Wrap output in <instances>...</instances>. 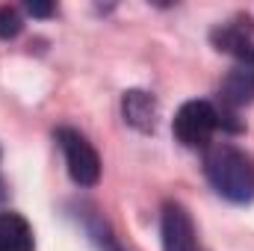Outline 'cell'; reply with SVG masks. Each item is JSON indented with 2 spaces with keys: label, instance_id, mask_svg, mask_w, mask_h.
Listing matches in <instances>:
<instances>
[{
  "label": "cell",
  "instance_id": "cell-1",
  "mask_svg": "<svg viewBox=\"0 0 254 251\" xmlns=\"http://www.w3.org/2000/svg\"><path fill=\"white\" fill-rule=\"evenodd\" d=\"M204 172L222 198L234 204H246L254 198V160L246 151L234 145H213L204 154Z\"/></svg>",
  "mask_w": 254,
  "mask_h": 251
},
{
  "label": "cell",
  "instance_id": "cell-8",
  "mask_svg": "<svg viewBox=\"0 0 254 251\" xmlns=\"http://www.w3.org/2000/svg\"><path fill=\"white\" fill-rule=\"evenodd\" d=\"M213 45L225 54H234L237 60L252 57L254 54V39L252 27H240V24H222L213 30Z\"/></svg>",
  "mask_w": 254,
  "mask_h": 251
},
{
  "label": "cell",
  "instance_id": "cell-11",
  "mask_svg": "<svg viewBox=\"0 0 254 251\" xmlns=\"http://www.w3.org/2000/svg\"><path fill=\"white\" fill-rule=\"evenodd\" d=\"M0 198H3V189H0Z\"/></svg>",
  "mask_w": 254,
  "mask_h": 251
},
{
  "label": "cell",
  "instance_id": "cell-5",
  "mask_svg": "<svg viewBox=\"0 0 254 251\" xmlns=\"http://www.w3.org/2000/svg\"><path fill=\"white\" fill-rule=\"evenodd\" d=\"M222 101L228 107H243L254 101V54L237 60L228 77L222 80Z\"/></svg>",
  "mask_w": 254,
  "mask_h": 251
},
{
  "label": "cell",
  "instance_id": "cell-4",
  "mask_svg": "<svg viewBox=\"0 0 254 251\" xmlns=\"http://www.w3.org/2000/svg\"><path fill=\"white\" fill-rule=\"evenodd\" d=\"M160 237H163V251H198L195 240V225H192L187 207L169 201L163 207L160 219Z\"/></svg>",
  "mask_w": 254,
  "mask_h": 251
},
{
  "label": "cell",
  "instance_id": "cell-10",
  "mask_svg": "<svg viewBox=\"0 0 254 251\" xmlns=\"http://www.w3.org/2000/svg\"><path fill=\"white\" fill-rule=\"evenodd\" d=\"M27 12H30V15L45 18V15H51V12H54V6H51V3H33V0H30V3H27Z\"/></svg>",
  "mask_w": 254,
  "mask_h": 251
},
{
  "label": "cell",
  "instance_id": "cell-7",
  "mask_svg": "<svg viewBox=\"0 0 254 251\" xmlns=\"http://www.w3.org/2000/svg\"><path fill=\"white\" fill-rule=\"evenodd\" d=\"M0 251H33V228L18 213H0Z\"/></svg>",
  "mask_w": 254,
  "mask_h": 251
},
{
  "label": "cell",
  "instance_id": "cell-9",
  "mask_svg": "<svg viewBox=\"0 0 254 251\" xmlns=\"http://www.w3.org/2000/svg\"><path fill=\"white\" fill-rule=\"evenodd\" d=\"M24 21L15 6H0V39H15L21 33Z\"/></svg>",
  "mask_w": 254,
  "mask_h": 251
},
{
  "label": "cell",
  "instance_id": "cell-6",
  "mask_svg": "<svg viewBox=\"0 0 254 251\" xmlns=\"http://www.w3.org/2000/svg\"><path fill=\"white\" fill-rule=\"evenodd\" d=\"M122 110H125L127 125H133L142 133H151L154 125H157V104H154V98L148 92H139V89L127 92L125 101H122Z\"/></svg>",
  "mask_w": 254,
  "mask_h": 251
},
{
  "label": "cell",
  "instance_id": "cell-2",
  "mask_svg": "<svg viewBox=\"0 0 254 251\" xmlns=\"http://www.w3.org/2000/svg\"><path fill=\"white\" fill-rule=\"evenodd\" d=\"M57 139H60V148L65 154V166H68V175L74 178V184L95 187L98 178H101V157L92 148V142L83 133L71 130V127H63L57 133Z\"/></svg>",
  "mask_w": 254,
  "mask_h": 251
},
{
  "label": "cell",
  "instance_id": "cell-3",
  "mask_svg": "<svg viewBox=\"0 0 254 251\" xmlns=\"http://www.w3.org/2000/svg\"><path fill=\"white\" fill-rule=\"evenodd\" d=\"M219 125H222V119H219L213 104H207V101H187L178 110V116H175V136L187 148H204Z\"/></svg>",
  "mask_w": 254,
  "mask_h": 251
}]
</instances>
